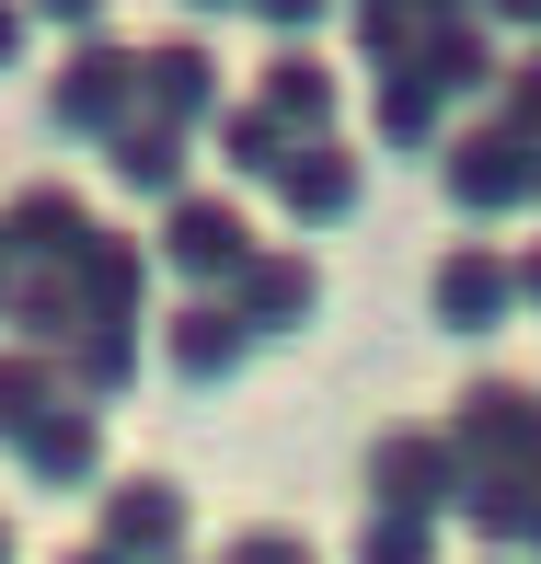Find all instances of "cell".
Listing matches in <instances>:
<instances>
[{
	"label": "cell",
	"instance_id": "obj_1",
	"mask_svg": "<svg viewBox=\"0 0 541 564\" xmlns=\"http://www.w3.org/2000/svg\"><path fill=\"white\" fill-rule=\"evenodd\" d=\"M450 460L461 473H507V484H541V380H507V369H484L473 392L450 403Z\"/></svg>",
	"mask_w": 541,
	"mask_h": 564
},
{
	"label": "cell",
	"instance_id": "obj_2",
	"mask_svg": "<svg viewBox=\"0 0 541 564\" xmlns=\"http://www.w3.org/2000/svg\"><path fill=\"white\" fill-rule=\"evenodd\" d=\"M242 253H253L242 196H208V185H185L162 208V230H150V276H185V300H219L242 276Z\"/></svg>",
	"mask_w": 541,
	"mask_h": 564
},
{
	"label": "cell",
	"instance_id": "obj_3",
	"mask_svg": "<svg viewBox=\"0 0 541 564\" xmlns=\"http://www.w3.org/2000/svg\"><path fill=\"white\" fill-rule=\"evenodd\" d=\"M219 300H230V323H242L253 346H300V335L323 323V265H312L300 242H253L242 276H230Z\"/></svg>",
	"mask_w": 541,
	"mask_h": 564
},
{
	"label": "cell",
	"instance_id": "obj_4",
	"mask_svg": "<svg viewBox=\"0 0 541 564\" xmlns=\"http://www.w3.org/2000/svg\"><path fill=\"white\" fill-rule=\"evenodd\" d=\"M127 116H139V46L93 35V46H69V58L46 69V127H58V139H116Z\"/></svg>",
	"mask_w": 541,
	"mask_h": 564
},
{
	"label": "cell",
	"instance_id": "obj_5",
	"mask_svg": "<svg viewBox=\"0 0 541 564\" xmlns=\"http://www.w3.org/2000/svg\"><path fill=\"white\" fill-rule=\"evenodd\" d=\"M369 496H380V519L437 530V519H450V496H461L450 438H437V426H380V438H369Z\"/></svg>",
	"mask_w": 541,
	"mask_h": 564
},
{
	"label": "cell",
	"instance_id": "obj_6",
	"mask_svg": "<svg viewBox=\"0 0 541 564\" xmlns=\"http://www.w3.org/2000/svg\"><path fill=\"white\" fill-rule=\"evenodd\" d=\"M530 162H541V150H519L496 116L461 127V139H437V185H450L461 219H519L530 208Z\"/></svg>",
	"mask_w": 541,
	"mask_h": 564
},
{
	"label": "cell",
	"instance_id": "obj_7",
	"mask_svg": "<svg viewBox=\"0 0 541 564\" xmlns=\"http://www.w3.org/2000/svg\"><path fill=\"white\" fill-rule=\"evenodd\" d=\"M93 230H105V219H93L82 185H23L12 208H0V265H12V276H69Z\"/></svg>",
	"mask_w": 541,
	"mask_h": 564
},
{
	"label": "cell",
	"instance_id": "obj_8",
	"mask_svg": "<svg viewBox=\"0 0 541 564\" xmlns=\"http://www.w3.org/2000/svg\"><path fill=\"white\" fill-rule=\"evenodd\" d=\"M185 484L173 473H116L105 484V542L93 553H116V564H185Z\"/></svg>",
	"mask_w": 541,
	"mask_h": 564
},
{
	"label": "cell",
	"instance_id": "obj_9",
	"mask_svg": "<svg viewBox=\"0 0 541 564\" xmlns=\"http://www.w3.org/2000/svg\"><path fill=\"white\" fill-rule=\"evenodd\" d=\"M426 312H437V335H507V323H519L507 242H450L437 276H426Z\"/></svg>",
	"mask_w": 541,
	"mask_h": 564
},
{
	"label": "cell",
	"instance_id": "obj_10",
	"mask_svg": "<svg viewBox=\"0 0 541 564\" xmlns=\"http://www.w3.org/2000/svg\"><path fill=\"white\" fill-rule=\"evenodd\" d=\"M219 105H230V93H219V58H208L196 35L139 46V116H150V127H173V139H208Z\"/></svg>",
	"mask_w": 541,
	"mask_h": 564
},
{
	"label": "cell",
	"instance_id": "obj_11",
	"mask_svg": "<svg viewBox=\"0 0 541 564\" xmlns=\"http://www.w3.org/2000/svg\"><path fill=\"white\" fill-rule=\"evenodd\" d=\"M266 185H277V208H289L300 230H346L357 196H369V150H346V139H300L289 162L266 173Z\"/></svg>",
	"mask_w": 541,
	"mask_h": 564
},
{
	"label": "cell",
	"instance_id": "obj_12",
	"mask_svg": "<svg viewBox=\"0 0 541 564\" xmlns=\"http://www.w3.org/2000/svg\"><path fill=\"white\" fill-rule=\"evenodd\" d=\"M69 300H82V323H127L139 335L150 323V242L139 230H93L82 265H69Z\"/></svg>",
	"mask_w": 541,
	"mask_h": 564
},
{
	"label": "cell",
	"instance_id": "obj_13",
	"mask_svg": "<svg viewBox=\"0 0 541 564\" xmlns=\"http://www.w3.org/2000/svg\"><path fill=\"white\" fill-rule=\"evenodd\" d=\"M162 357H173L185 392H219V380H242L253 335L230 323V300H173V312H162Z\"/></svg>",
	"mask_w": 541,
	"mask_h": 564
},
{
	"label": "cell",
	"instance_id": "obj_14",
	"mask_svg": "<svg viewBox=\"0 0 541 564\" xmlns=\"http://www.w3.org/2000/svg\"><path fill=\"white\" fill-rule=\"evenodd\" d=\"M23 484H35V496H82V484H105V415H93V403H58V415L46 426H23Z\"/></svg>",
	"mask_w": 541,
	"mask_h": 564
},
{
	"label": "cell",
	"instance_id": "obj_15",
	"mask_svg": "<svg viewBox=\"0 0 541 564\" xmlns=\"http://www.w3.org/2000/svg\"><path fill=\"white\" fill-rule=\"evenodd\" d=\"M415 69H426V93L450 105V93H496V35H484L473 12H450V0H426L415 12Z\"/></svg>",
	"mask_w": 541,
	"mask_h": 564
},
{
	"label": "cell",
	"instance_id": "obj_16",
	"mask_svg": "<svg viewBox=\"0 0 541 564\" xmlns=\"http://www.w3.org/2000/svg\"><path fill=\"white\" fill-rule=\"evenodd\" d=\"M334 105H346V93H334V69L323 58H266V82H253V116L277 127V139H334Z\"/></svg>",
	"mask_w": 541,
	"mask_h": 564
},
{
	"label": "cell",
	"instance_id": "obj_17",
	"mask_svg": "<svg viewBox=\"0 0 541 564\" xmlns=\"http://www.w3.org/2000/svg\"><path fill=\"white\" fill-rule=\"evenodd\" d=\"M105 162H116V185H127V196H150V208H173V196L196 185V173H185V162H196V139H173V127H150V116H127V127H116Z\"/></svg>",
	"mask_w": 541,
	"mask_h": 564
},
{
	"label": "cell",
	"instance_id": "obj_18",
	"mask_svg": "<svg viewBox=\"0 0 541 564\" xmlns=\"http://www.w3.org/2000/svg\"><path fill=\"white\" fill-rule=\"evenodd\" d=\"M369 127H380V150H392V162H415V150H437V139H450V105H437V93H426V69L403 58V69H380Z\"/></svg>",
	"mask_w": 541,
	"mask_h": 564
},
{
	"label": "cell",
	"instance_id": "obj_19",
	"mask_svg": "<svg viewBox=\"0 0 541 564\" xmlns=\"http://www.w3.org/2000/svg\"><path fill=\"white\" fill-rule=\"evenodd\" d=\"M58 380H69V403H93V415L127 403V392H139V335H127V323H82L69 357H58Z\"/></svg>",
	"mask_w": 541,
	"mask_h": 564
},
{
	"label": "cell",
	"instance_id": "obj_20",
	"mask_svg": "<svg viewBox=\"0 0 541 564\" xmlns=\"http://www.w3.org/2000/svg\"><path fill=\"white\" fill-rule=\"evenodd\" d=\"M0 335H12L23 357H69V335H82L69 276H12V289H0Z\"/></svg>",
	"mask_w": 541,
	"mask_h": 564
},
{
	"label": "cell",
	"instance_id": "obj_21",
	"mask_svg": "<svg viewBox=\"0 0 541 564\" xmlns=\"http://www.w3.org/2000/svg\"><path fill=\"white\" fill-rule=\"evenodd\" d=\"M530 507H541V484H507V473H461L450 519L473 530L484 553H507V542H530Z\"/></svg>",
	"mask_w": 541,
	"mask_h": 564
},
{
	"label": "cell",
	"instance_id": "obj_22",
	"mask_svg": "<svg viewBox=\"0 0 541 564\" xmlns=\"http://www.w3.org/2000/svg\"><path fill=\"white\" fill-rule=\"evenodd\" d=\"M69 403V380H58V357H23V346H0V449L23 438V426H46Z\"/></svg>",
	"mask_w": 541,
	"mask_h": 564
},
{
	"label": "cell",
	"instance_id": "obj_23",
	"mask_svg": "<svg viewBox=\"0 0 541 564\" xmlns=\"http://www.w3.org/2000/svg\"><path fill=\"white\" fill-rule=\"evenodd\" d=\"M208 150H219V173H253V185L289 162V139H277V127L253 116V105H219V116H208Z\"/></svg>",
	"mask_w": 541,
	"mask_h": 564
},
{
	"label": "cell",
	"instance_id": "obj_24",
	"mask_svg": "<svg viewBox=\"0 0 541 564\" xmlns=\"http://www.w3.org/2000/svg\"><path fill=\"white\" fill-rule=\"evenodd\" d=\"M484 116H496L519 150H541V58H507V69H496V93H484Z\"/></svg>",
	"mask_w": 541,
	"mask_h": 564
},
{
	"label": "cell",
	"instance_id": "obj_25",
	"mask_svg": "<svg viewBox=\"0 0 541 564\" xmlns=\"http://www.w3.org/2000/svg\"><path fill=\"white\" fill-rule=\"evenodd\" d=\"M357 564H437V530H415V519H369V530H357Z\"/></svg>",
	"mask_w": 541,
	"mask_h": 564
},
{
	"label": "cell",
	"instance_id": "obj_26",
	"mask_svg": "<svg viewBox=\"0 0 541 564\" xmlns=\"http://www.w3.org/2000/svg\"><path fill=\"white\" fill-rule=\"evenodd\" d=\"M208 564H323V553L300 542V530H230V542H219Z\"/></svg>",
	"mask_w": 541,
	"mask_h": 564
},
{
	"label": "cell",
	"instance_id": "obj_27",
	"mask_svg": "<svg viewBox=\"0 0 541 564\" xmlns=\"http://www.w3.org/2000/svg\"><path fill=\"white\" fill-rule=\"evenodd\" d=\"M507 276H519V312H541V242H519V253H507Z\"/></svg>",
	"mask_w": 541,
	"mask_h": 564
},
{
	"label": "cell",
	"instance_id": "obj_28",
	"mask_svg": "<svg viewBox=\"0 0 541 564\" xmlns=\"http://www.w3.org/2000/svg\"><path fill=\"white\" fill-rule=\"evenodd\" d=\"M12 46H23V12H0V69H12Z\"/></svg>",
	"mask_w": 541,
	"mask_h": 564
},
{
	"label": "cell",
	"instance_id": "obj_29",
	"mask_svg": "<svg viewBox=\"0 0 541 564\" xmlns=\"http://www.w3.org/2000/svg\"><path fill=\"white\" fill-rule=\"evenodd\" d=\"M58 564H116V553H93V542H82V553H58Z\"/></svg>",
	"mask_w": 541,
	"mask_h": 564
},
{
	"label": "cell",
	"instance_id": "obj_30",
	"mask_svg": "<svg viewBox=\"0 0 541 564\" xmlns=\"http://www.w3.org/2000/svg\"><path fill=\"white\" fill-rule=\"evenodd\" d=\"M0 564H12V519H0Z\"/></svg>",
	"mask_w": 541,
	"mask_h": 564
},
{
	"label": "cell",
	"instance_id": "obj_31",
	"mask_svg": "<svg viewBox=\"0 0 541 564\" xmlns=\"http://www.w3.org/2000/svg\"><path fill=\"white\" fill-rule=\"evenodd\" d=\"M530 208H541V162H530Z\"/></svg>",
	"mask_w": 541,
	"mask_h": 564
},
{
	"label": "cell",
	"instance_id": "obj_32",
	"mask_svg": "<svg viewBox=\"0 0 541 564\" xmlns=\"http://www.w3.org/2000/svg\"><path fill=\"white\" fill-rule=\"evenodd\" d=\"M530 553H541V507H530Z\"/></svg>",
	"mask_w": 541,
	"mask_h": 564
},
{
	"label": "cell",
	"instance_id": "obj_33",
	"mask_svg": "<svg viewBox=\"0 0 541 564\" xmlns=\"http://www.w3.org/2000/svg\"><path fill=\"white\" fill-rule=\"evenodd\" d=\"M0 289H12V265H0Z\"/></svg>",
	"mask_w": 541,
	"mask_h": 564
}]
</instances>
